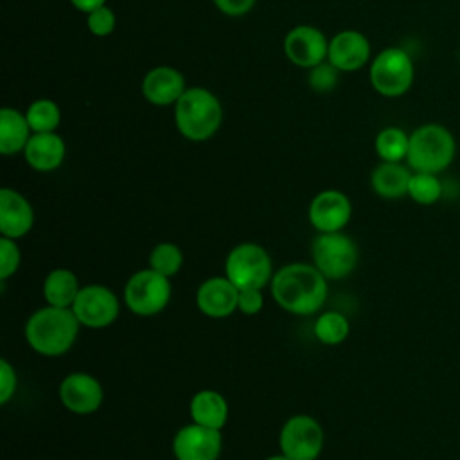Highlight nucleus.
<instances>
[{
    "instance_id": "12",
    "label": "nucleus",
    "mask_w": 460,
    "mask_h": 460,
    "mask_svg": "<svg viewBox=\"0 0 460 460\" xmlns=\"http://www.w3.org/2000/svg\"><path fill=\"white\" fill-rule=\"evenodd\" d=\"M352 216V203L349 196L336 189H327L318 192L307 210L309 223L318 234L341 232Z\"/></svg>"
},
{
    "instance_id": "24",
    "label": "nucleus",
    "mask_w": 460,
    "mask_h": 460,
    "mask_svg": "<svg viewBox=\"0 0 460 460\" xmlns=\"http://www.w3.org/2000/svg\"><path fill=\"white\" fill-rule=\"evenodd\" d=\"M374 147L381 162H402L408 155L410 135L397 126L383 128L374 140Z\"/></svg>"
},
{
    "instance_id": "15",
    "label": "nucleus",
    "mask_w": 460,
    "mask_h": 460,
    "mask_svg": "<svg viewBox=\"0 0 460 460\" xmlns=\"http://www.w3.org/2000/svg\"><path fill=\"white\" fill-rule=\"evenodd\" d=\"M239 289L225 277L203 280L196 291V305L208 318H226L237 311Z\"/></svg>"
},
{
    "instance_id": "22",
    "label": "nucleus",
    "mask_w": 460,
    "mask_h": 460,
    "mask_svg": "<svg viewBox=\"0 0 460 460\" xmlns=\"http://www.w3.org/2000/svg\"><path fill=\"white\" fill-rule=\"evenodd\" d=\"M31 126L25 113H20L14 108L0 110V153L14 155L23 151L31 138Z\"/></svg>"
},
{
    "instance_id": "26",
    "label": "nucleus",
    "mask_w": 460,
    "mask_h": 460,
    "mask_svg": "<svg viewBox=\"0 0 460 460\" xmlns=\"http://www.w3.org/2000/svg\"><path fill=\"white\" fill-rule=\"evenodd\" d=\"M408 196L419 205H433L444 196V183L433 172H411Z\"/></svg>"
},
{
    "instance_id": "30",
    "label": "nucleus",
    "mask_w": 460,
    "mask_h": 460,
    "mask_svg": "<svg viewBox=\"0 0 460 460\" xmlns=\"http://www.w3.org/2000/svg\"><path fill=\"white\" fill-rule=\"evenodd\" d=\"M86 25L95 36H108L115 29V13L108 5H101L86 14Z\"/></svg>"
},
{
    "instance_id": "6",
    "label": "nucleus",
    "mask_w": 460,
    "mask_h": 460,
    "mask_svg": "<svg viewBox=\"0 0 460 460\" xmlns=\"http://www.w3.org/2000/svg\"><path fill=\"white\" fill-rule=\"evenodd\" d=\"M225 275L241 289H262L273 279V264L268 252L255 243H241L225 261Z\"/></svg>"
},
{
    "instance_id": "11",
    "label": "nucleus",
    "mask_w": 460,
    "mask_h": 460,
    "mask_svg": "<svg viewBox=\"0 0 460 460\" xmlns=\"http://www.w3.org/2000/svg\"><path fill=\"white\" fill-rule=\"evenodd\" d=\"M221 447V429L196 422L181 426L172 438V455L176 460H217Z\"/></svg>"
},
{
    "instance_id": "20",
    "label": "nucleus",
    "mask_w": 460,
    "mask_h": 460,
    "mask_svg": "<svg viewBox=\"0 0 460 460\" xmlns=\"http://www.w3.org/2000/svg\"><path fill=\"white\" fill-rule=\"evenodd\" d=\"M411 169L401 162H381L370 174L372 190L385 199L408 196Z\"/></svg>"
},
{
    "instance_id": "27",
    "label": "nucleus",
    "mask_w": 460,
    "mask_h": 460,
    "mask_svg": "<svg viewBox=\"0 0 460 460\" xmlns=\"http://www.w3.org/2000/svg\"><path fill=\"white\" fill-rule=\"evenodd\" d=\"M32 133H49L59 126V106L50 99H36L25 111Z\"/></svg>"
},
{
    "instance_id": "16",
    "label": "nucleus",
    "mask_w": 460,
    "mask_h": 460,
    "mask_svg": "<svg viewBox=\"0 0 460 460\" xmlns=\"http://www.w3.org/2000/svg\"><path fill=\"white\" fill-rule=\"evenodd\" d=\"M370 59V43L368 40L352 29L338 32L329 41L327 61L340 72L359 70Z\"/></svg>"
},
{
    "instance_id": "2",
    "label": "nucleus",
    "mask_w": 460,
    "mask_h": 460,
    "mask_svg": "<svg viewBox=\"0 0 460 460\" xmlns=\"http://www.w3.org/2000/svg\"><path fill=\"white\" fill-rule=\"evenodd\" d=\"M79 320L72 307L45 305L36 309L25 322V340L29 347L49 358L66 354L79 334Z\"/></svg>"
},
{
    "instance_id": "19",
    "label": "nucleus",
    "mask_w": 460,
    "mask_h": 460,
    "mask_svg": "<svg viewBox=\"0 0 460 460\" xmlns=\"http://www.w3.org/2000/svg\"><path fill=\"white\" fill-rule=\"evenodd\" d=\"M65 151V142L58 133H32L23 149V156L34 171L49 172L63 164Z\"/></svg>"
},
{
    "instance_id": "34",
    "label": "nucleus",
    "mask_w": 460,
    "mask_h": 460,
    "mask_svg": "<svg viewBox=\"0 0 460 460\" xmlns=\"http://www.w3.org/2000/svg\"><path fill=\"white\" fill-rule=\"evenodd\" d=\"M212 2L223 14H228V16H243L255 4V0H212Z\"/></svg>"
},
{
    "instance_id": "4",
    "label": "nucleus",
    "mask_w": 460,
    "mask_h": 460,
    "mask_svg": "<svg viewBox=\"0 0 460 460\" xmlns=\"http://www.w3.org/2000/svg\"><path fill=\"white\" fill-rule=\"evenodd\" d=\"M456 155L453 133L442 124H422L410 135L406 164L413 172L446 171Z\"/></svg>"
},
{
    "instance_id": "36",
    "label": "nucleus",
    "mask_w": 460,
    "mask_h": 460,
    "mask_svg": "<svg viewBox=\"0 0 460 460\" xmlns=\"http://www.w3.org/2000/svg\"><path fill=\"white\" fill-rule=\"evenodd\" d=\"M266 460H291V458H288L284 453H279V455H271V456H268Z\"/></svg>"
},
{
    "instance_id": "35",
    "label": "nucleus",
    "mask_w": 460,
    "mask_h": 460,
    "mask_svg": "<svg viewBox=\"0 0 460 460\" xmlns=\"http://www.w3.org/2000/svg\"><path fill=\"white\" fill-rule=\"evenodd\" d=\"M104 2H106V0H70V4H72L77 11L86 13V14L92 13L93 9L104 5Z\"/></svg>"
},
{
    "instance_id": "14",
    "label": "nucleus",
    "mask_w": 460,
    "mask_h": 460,
    "mask_svg": "<svg viewBox=\"0 0 460 460\" xmlns=\"http://www.w3.org/2000/svg\"><path fill=\"white\" fill-rule=\"evenodd\" d=\"M284 54L291 63L302 68H313L327 59L329 41L320 29L296 25L284 38Z\"/></svg>"
},
{
    "instance_id": "32",
    "label": "nucleus",
    "mask_w": 460,
    "mask_h": 460,
    "mask_svg": "<svg viewBox=\"0 0 460 460\" xmlns=\"http://www.w3.org/2000/svg\"><path fill=\"white\" fill-rule=\"evenodd\" d=\"M18 377L7 359H0V404H7L16 392Z\"/></svg>"
},
{
    "instance_id": "1",
    "label": "nucleus",
    "mask_w": 460,
    "mask_h": 460,
    "mask_svg": "<svg viewBox=\"0 0 460 460\" xmlns=\"http://www.w3.org/2000/svg\"><path fill=\"white\" fill-rule=\"evenodd\" d=\"M275 302L288 313L314 314L327 300V279L314 264L291 262L279 268L270 282Z\"/></svg>"
},
{
    "instance_id": "18",
    "label": "nucleus",
    "mask_w": 460,
    "mask_h": 460,
    "mask_svg": "<svg viewBox=\"0 0 460 460\" xmlns=\"http://www.w3.org/2000/svg\"><path fill=\"white\" fill-rule=\"evenodd\" d=\"M185 90L183 75L172 66H155L142 81V93L155 106L176 104Z\"/></svg>"
},
{
    "instance_id": "9",
    "label": "nucleus",
    "mask_w": 460,
    "mask_h": 460,
    "mask_svg": "<svg viewBox=\"0 0 460 460\" xmlns=\"http://www.w3.org/2000/svg\"><path fill=\"white\" fill-rule=\"evenodd\" d=\"M279 446L291 460H316L323 447V429L311 415H293L280 429Z\"/></svg>"
},
{
    "instance_id": "33",
    "label": "nucleus",
    "mask_w": 460,
    "mask_h": 460,
    "mask_svg": "<svg viewBox=\"0 0 460 460\" xmlns=\"http://www.w3.org/2000/svg\"><path fill=\"white\" fill-rule=\"evenodd\" d=\"M264 305V298L261 289H241L239 291V300H237V311L243 314H257Z\"/></svg>"
},
{
    "instance_id": "7",
    "label": "nucleus",
    "mask_w": 460,
    "mask_h": 460,
    "mask_svg": "<svg viewBox=\"0 0 460 460\" xmlns=\"http://www.w3.org/2000/svg\"><path fill=\"white\" fill-rule=\"evenodd\" d=\"M172 286L169 277L153 268L138 270L124 286V302L138 316H155L171 302Z\"/></svg>"
},
{
    "instance_id": "31",
    "label": "nucleus",
    "mask_w": 460,
    "mask_h": 460,
    "mask_svg": "<svg viewBox=\"0 0 460 460\" xmlns=\"http://www.w3.org/2000/svg\"><path fill=\"white\" fill-rule=\"evenodd\" d=\"M338 68H334L329 61L325 63H320V65H316V66H313L311 68V72H309V84H311V88L313 90H316V92H329V90H332L334 86H336V83H338Z\"/></svg>"
},
{
    "instance_id": "29",
    "label": "nucleus",
    "mask_w": 460,
    "mask_h": 460,
    "mask_svg": "<svg viewBox=\"0 0 460 460\" xmlns=\"http://www.w3.org/2000/svg\"><path fill=\"white\" fill-rule=\"evenodd\" d=\"M22 253L16 244V239L4 237L0 239V280H7L20 268Z\"/></svg>"
},
{
    "instance_id": "21",
    "label": "nucleus",
    "mask_w": 460,
    "mask_h": 460,
    "mask_svg": "<svg viewBox=\"0 0 460 460\" xmlns=\"http://www.w3.org/2000/svg\"><path fill=\"white\" fill-rule=\"evenodd\" d=\"M190 419L196 424L223 429L228 420V402L217 390H199L189 404Z\"/></svg>"
},
{
    "instance_id": "17",
    "label": "nucleus",
    "mask_w": 460,
    "mask_h": 460,
    "mask_svg": "<svg viewBox=\"0 0 460 460\" xmlns=\"http://www.w3.org/2000/svg\"><path fill=\"white\" fill-rule=\"evenodd\" d=\"M34 225V210L25 196L18 190L4 187L0 190V234L4 237L20 239L31 232Z\"/></svg>"
},
{
    "instance_id": "8",
    "label": "nucleus",
    "mask_w": 460,
    "mask_h": 460,
    "mask_svg": "<svg viewBox=\"0 0 460 460\" xmlns=\"http://www.w3.org/2000/svg\"><path fill=\"white\" fill-rule=\"evenodd\" d=\"M413 61L401 47H388L381 50L370 65V84L385 97H399L413 84Z\"/></svg>"
},
{
    "instance_id": "25",
    "label": "nucleus",
    "mask_w": 460,
    "mask_h": 460,
    "mask_svg": "<svg viewBox=\"0 0 460 460\" xmlns=\"http://www.w3.org/2000/svg\"><path fill=\"white\" fill-rule=\"evenodd\" d=\"M314 336L323 345H340L350 332V323L340 311H325L314 322Z\"/></svg>"
},
{
    "instance_id": "13",
    "label": "nucleus",
    "mask_w": 460,
    "mask_h": 460,
    "mask_svg": "<svg viewBox=\"0 0 460 460\" xmlns=\"http://www.w3.org/2000/svg\"><path fill=\"white\" fill-rule=\"evenodd\" d=\"M59 399L68 411L90 415L101 408L104 390L97 377L86 372H72L65 376L59 385Z\"/></svg>"
},
{
    "instance_id": "10",
    "label": "nucleus",
    "mask_w": 460,
    "mask_h": 460,
    "mask_svg": "<svg viewBox=\"0 0 460 460\" xmlns=\"http://www.w3.org/2000/svg\"><path fill=\"white\" fill-rule=\"evenodd\" d=\"M72 311L79 323L88 329L110 327L120 311L117 295L101 284H88L79 289Z\"/></svg>"
},
{
    "instance_id": "5",
    "label": "nucleus",
    "mask_w": 460,
    "mask_h": 460,
    "mask_svg": "<svg viewBox=\"0 0 460 460\" xmlns=\"http://www.w3.org/2000/svg\"><path fill=\"white\" fill-rule=\"evenodd\" d=\"M313 264L327 280L349 277L359 259L358 244L343 232L318 234L311 243Z\"/></svg>"
},
{
    "instance_id": "3",
    "label": "nucleus",
    "mask_w": 460,
    "mask_h": 460,
    "mask_svg": "<svg viewBox=\"0 0 460 460\" xmlns=\"http://www.w3.org/2000/svg\"><path fill=\"white\" fill-rule=\"evenodd\" d=\"M223 108L217 97L201 86H192L174 104V122L178 131L194 142L210 138L221 126Z\"/></svg>"
},
{
    "instance_id": "28",
    "label": "nucleus",
    "mask_w": 460,
    "mask_h": 460,
    "mask_svg": "<svg viewBox=\"0 0 460 460\" xmlns=\"http://www.w3.org/2000/svg\"><path fill=\"white\" fill-rule=\"evenodd\" d=\"M181 266H183V253L172 243H160L149 253V268H153L155 271L169 279L174 277L181 270Z\"/></svg>"
},
{
    "instance_id": "23",
    "label": "nucleus",
    "mask_w": 460,
    "mask_h": 460,
    "mask_svg": "<svg viewBox=\"0 0 460 460\" xmlns=\"http://www.w3.org/2000/svg\"><path fill=\"white\" fill-rule=\"evenodd\" d=\"M79 289L81 288L75 273L66 268L52 270L43 280V296L49 305L72 307Z\"/></svg>"
}]
</instances>
